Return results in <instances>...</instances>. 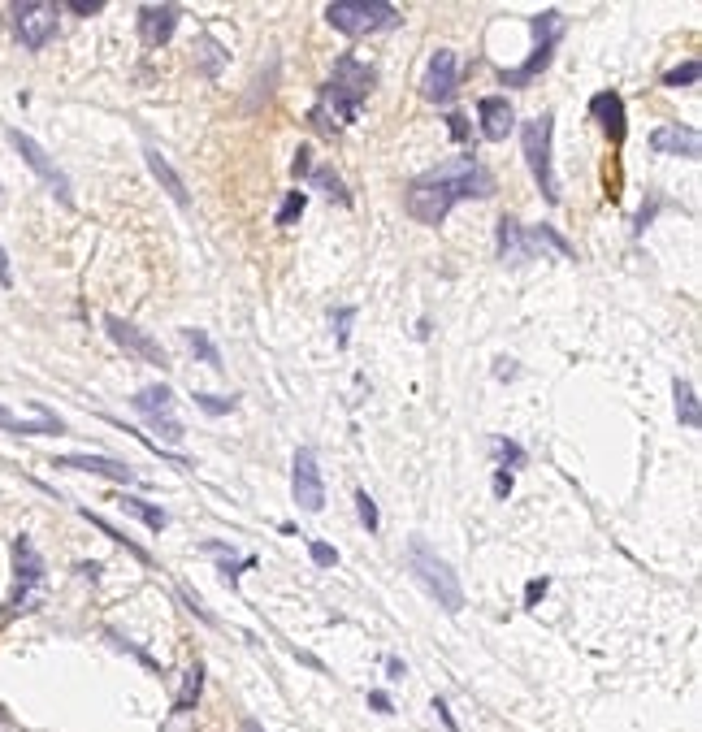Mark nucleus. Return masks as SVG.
I'll return each mask as SVG.
<instances>
[{
    "instance_id": "nucleus-1",
    "label": "nucleus",
    "mask_w": 702,
    "mask_h": 732,
    "mask_svg": "<svg viewBox=\"0 0 702 732\" xmlns=\"http://www.w3.org/2000/svg\"><path fill=\"white\" fill-rule=\"evenodd\" d=\"M490 195H494V178L486 174V165L477 156H460V161H447L421 178H412L403 204H408V213L416 221L442 226L460 200H490Z\"/></svg>"
},
{
    "instance_id": "nucleus-2",
    "label": "nucleus",
    "mask_w": 702,
    "mask_h": 732,
    "mask_svg": "<svg viewBox=\"0 0 702 732\" xmlns=\"http://www.w3.org/2000/svg\"><path fill=\"white\" fill-rule=\"evenodd\" d=\"M373 83H377L373 65H364L360 57H338L334 74L325 78V87H321V104L312 109V126L330 130V135L351 126L364 113V104H369Z\"/></svg>"
},
{
    "instance_id": "nucleus-3",
    "label": "nucleus",
    "mask_w": 702,
    "mask_h": 732,
    "mask_svg": "<svg viewBox=\"0 0 702 732\" xmlns=\"http://www.w3.org/2000/svg\"><path fill=\"white\" fill-rule=\"evenodd\" d=\"M408 568H412V577L421 581L447 611L464 607V585H460V577H455V568L447 564V559H438V551H429L421 538L408 546Z\"/></svg>"
},
{
    "instance_id": "nucleus-4",
    "label": "nucleus",
    "mask_w": 702,
    "mask_h": 732,
    "mask_svg": "<svg viewBox=\"0 0 702 732\" xmlns=\"http://www.w3.org/2000/svg\"><path fill=\"white\" fill-rule=\"evenodd\" d=\"M325 22L343 35H369L399 26V9L386 0H334V5H325Z\"/></svg>"
},
{
    "instance_id": "nucleus-5",
    "label": "nucleus",
    "mask_w": 702,
    "mask_h": 732,
    "mask_svg": "<svg viewBox=\"0 0 702 732\" xmlns=\"http://www.w3.org/2000/svg\"><path fill=\"white\" fill-rule=\"evenodd\" d=\"M551 126H555V117H551V113L525 126V156H529V169H533V178H538L542 195H546L551 204H559L555 169H551Z\"/></svg>"
},
{
    "instance_id": "nucleus-6",
    "label": "nucleus",
    "mask_w": 702,
    "mask_h": 732,
    "mask_svg": "<svg viewBox=\"0 0 702 732\" xmlns=\"http://www.w3.org/2000/svg\"><path fill=\"white\" fill-rule=\"evenodd\" d=\"M130 408H135L143 421L152 425V434H161L165 442H182V425L174 421V412H169V408H174V390H169V386H161V382L143 386L139 395L130 399Z\"/></svg>"
},
{
    "instance_id": "nucleus-7",
    "label": "nucleus",
    "mask_w": 702,
    "mask_h": 732,
    "mask_svg": "<svg viewBox=\"0 0 702 732\" xmlns=\"http://www.w3.org/2000/svg\"><path fill=\"white\" fill-rule=\"evenodd\" d=\"M104 330H109V338L122 351H130L135 360H143V364H152V369H169V351L161 347V343H152L148 334L139 330V325H130V321H122V317H104Z\"/></svg>"
},
{
    "instance_id": "nucleus-8",
    "label": "nucleus",
    "mask_w": 702,
    "mask_h": 732,
    "mask_svg": "<svg viewBox=\"0 0 702 732\" xmlns=\"http://www.w3.org/2000/svg\"><path fill=\"white\" fill-rule=\"evenodd\" d=\"M13 35H18L26 48H44L48 39L57 35V5H44V0L18 5L13 9Z\"/></svg>"
},
{
    "instance_id": "nucleus-9",
    "label": "nucleus",
    "mask_w": 702,
    "mask_h": 732,
    "mask_svg": "<svg viewBox=\"0 0 702 732\" xmlns=\"http://www.w3.org/2000/svg\"><path fill=\"white\" fill-rule=\"evenodd\" d=\"M291 494H295L299 512H321V507H325V486H321V468H317V451H312V447L295 451Z\"/></svg>"
},
{
    "instance_id": "nucleus-10",
    "label": "nucleus",
    "mask_w": 702,
    "mask_h": 732,
    "mask_svg": "<svg viewBox=\"0 0 702 732\" xmlns=\"http://www.w3.org/2000/svg\"><path fill=\"white\" fill-rule=\"evenodd\" d=\"M13 568H18V611H31L44 598V559L26 538L13 542Z\"/></svg>"
},
{
    "instance_id": "nucleus-11",
    "label": "nucleus",
    "mask_w": 702,
    "mask_h": 732,
    "mask_svg": "<svg viewBox=\"0 0 702 732\" xmlns=\"http://www.w3.org/2000/svg\"><path fill=\"white\" fill-rule=\"evenodd\" d=\"M9 143H13V148H18V152H22V161H26V165H31V169H35V174H39V178H44V182H48V187H52V191H57V200H61V204H74V195H70V178H65V174H61V169H57V165H52V156H48L44 148H39V143H35L31 135H22V130H9Z\"/></svg>"
},
{
    "instance_id": "nucleus-12",
    "label": "nucleus",
    "mask_w": 702,
    "mask_h": 732,
    "mask_svg": "<svg viewBox=\"0 0 702 732\" xmlns=\"http://www.w3.org/2000/svg\"><path fill=\"white\" fill-rule=\"evenodd\" d=\"M455 87H460V57H455V52H447V48H438L434 57H429L421 96L434 100V104H447L455 96Z\"/></svg>"
},
{
    "instance_id": "nucleus-13",
    "label": "nucleus",
    "mask_w": 702,
    "mask_h": 732,
    "mask_svg": "<svg viewBox=\"0 0 702 732\" xmlns=\"http://www.w3.org/2000/svg\"><path fill=\"white\" fill-rule=\"evenodd\" d=\"M533 31H538V48H533V57H529V65L525 70H512V74H503L507 83H529L538 70H546V61H551V48H555V39H559V31H564V18L559 13H542L538 22H533Z\"/></svg>"
},
{
    "instance_id": "nucleus-14",
    "label": "nucleus",
    "mask_w": 702,
    "mask_h": 732,
    "mask_svg": "<svg viewBox=\"0 0 702 732\" xmlns=\"http://www.w3.org/2000/svg\"><path fill=\"white\" fill-rule=\"evenodd\" d=\"M174 26H178V5H143L139 9V35L148 48H161L174 39Z\"/></svg>"
},
{
    "instance_id": "nucleus-15",
    "label": "nucleus",
    "mask_w": 702,
    "mask_h": 732,
    "mask_svg": "<svg viewBox=\"0 0 702 732\" xmlns=\"http://www.w3.org/2000/svg\"><path fill=\"white\" fill-rule=\"evenodd\" d=\"M499 256H503V265H529L533 256H538V247H533V239H529V230L520 226L516 217H503L499 221Z\"/></svg>"
},
{
    "instance_id": "nucleus-16",
    "label": "nucleus",
    "mask_w": 702,
    "mask_h": 732,
    "mask_svg": "<svg viewBox=\"0 0 702 732\" xmlns=\"http://www.w3.org/2000/svg\"><path fill=\"white\" fill-rule=\"evenodd\" d=\"M650 148L668 152V156H689V161H698L702 139H698L694 126H659L655 135H650Z\"/></svg>"
},
{
    "instance_id": "nucleus-17",
    "label": "nucleus",
    "mask_w": 702,
    "mask_h": 732,
    "mask_svg": "<svg viewBox=\"0 0 702 732\" xmlns=\"http://www.w3.org/2000/svg\"><path fill=\"white\" fill-rule=\"evenodd\" d=\"M57 464L61 468H78V473H96L104 481H117V486H130V481H135V468L117 464V460H104V455H61Z\"/></svg>"
},
{
    "instance_id": "nucleus-18",
    "label": "nucleus",
    "mask_w": 702,
    "mask_h": 732,
    "mask_svg": "<svg viewBox=\"0 0 702 732\" xmlns=\"http://www.w3.org/2000/svg\"><path fill=\"white\" fill-rule=\"evenodd\" d=\"M291 169H295V178H312L321 191H330L338 204H351V191H347V182L338 178L334 169H325V165H312V152H308V148H299V152H295V165H291Z\"/></svg>"
},
{
    "instance_id": "nucleus-19",
    "label": "nucleus",
    "mask_w": 702,
    "mask_h": 732,
    "mask_svg": "<svg viewBox=\"0 0 702 732\" xmlns=\"http://www.w3.org/2000/svg\"><path fill=\"white\" fill-rule=\"evenodd\" d=\"M477 117H481V135L486 139H507V130L516 126V113H512V104L507 100H499V96H486L477 104Z\"/></svg>"
},
{
    "instance_id": "nucleus-20",
    "label": "nucleus",
    "mask_w": 702,
    "mask_h": 732,
    "mask_svg": "<svg viewBox=\"0 0 702 732\" xmlns=\"http://www.w3.org/2000/svg\"><path fill=\"white\" fill-rule=\"evenodd\" d=\"M148 169H152V178H156V182H161V187L169 191V200H174L178 208H187V204H191V191H187V182H182V178L174 174V165H169V161H165V156L156 152V148H148Z\"/></svg>"
},
{
    "instance_id": "nucleus-21",
    "label": "nucleus",
    "mask_w": 702,
    "mask_h": 732,
    "mask_svg": "<svg viewBox=\"0 0 702 732\" xmlns=\"http://www.w3.org/2000/svg\"><path fill=\"white\" fill-rule=\"evenodd\" d=\"M590 113L607 126V135H611V139H624V100L616 96V91H603V96H594Z\"/></svg>"
},
{
    "instance_id": "nucleus-22",
    "label": "nucleus",
    "mask_w": 702,
    "mask_h": 732,
    "mask_svg": "<svg viewBox=\"0 0 702 732\" xmlns=\"http://www.w3.org/2000/svg\"><path fill=\"white\" fill-rule=\"evenodd\" d=\"M672 399H676V416H681V425L698 429V425H702V412H698V395H694V386H689L685 377H676V382H672Z\"/></svg>"
},
{
    "instance_id": "nucleus-23",
    "label": "nucleus",
    "mask_w": 702,
    "mask_h": 732,
    "mask_svg": "<svg viewBox=\"0 0 702 732\" xmlns=\"http://www.w3.org/2000/svg\"><path fill=\"white\" fill-rule=\"evenodd\" d=\"M117 507H122V512H130L135 520H143V525H148L152 533H161V529L169 525V516L161 512V507H152V503H143V499H122Z\"/></svg>"
},
{
    "instance_id": "nucleus-24",
    "label": "nucleus",
    "mask_w": 702,
    "mask_h": 732,
    "mask_svg": "<svg viewBox=\"0 0 702 732\" xmlns=\"http://www.w3.org/2000/svg\"><path fill=\"white\" fill-rule=\"evenodd\" d=\"M182 338H187L191 356H200L204 364H213V369H221V356H217V347L208 343V334H204V330H182Z\"/></svg>"
},
{
    "instance_id": "nucleus-25",
    "label": "nucleus",
    "mask_w": 702,
    "mask_h": 732,
    "mask_svg": "<svg viewBox=\"0 0 702 732\" xmlns=\"http://www.w3.org/2000/svg\"><path fill=\"white\" fill-rule=\"evenodd\" d=\"M200 57H204V61H200V65H204V74H217V70H221V61H230V52L221 48L213 35H204V39H200Z\"/></svg>"
},
{
    "instance_id": "nucleus-26",
    "label": "nucleus",
    "mask_w": 702,
    "mask_h": 732,
    "mask_svg": "<svg viewBox=\"0 0 702 732\" xmlns=\"http://www.w3.org/2000/svg\"><path fill=\"white\" fill-rule=\"evenodd\" d=\"M529 239H533V247H538V252H542V247H555L559 256H577L564 239H559V230H555V226H538V230H529Z\"/></svg>"
},
{
    "instance_id": "nucleus-27",
    "label": "nucleus",
    "mask_w": 702,
    "mask_h": 732,
    "mask_svg": "<svg viewBox=\"0 0 702 732\" xmlns=\"http://www.w3.org/2000/svg\"><path fill=\"white\" fill-rule=\"evenodd\" d=\"M191 399H195V408H204L208 416H226V412H234V403H239L234 395L226 399V395H204V390H195Z\"/></svg>"
},
{
    "instance_id": "nucleus-28",
    "label": "nucleus",
    "mask_w": 702,
    "mask_h": 732,
    "mask_svg": "<svg viewBox=\"0 0 702 732\" xmlns=\"http://www.w3.org/2000/svg\"><path fill=\"white\" fill-rule=\"evenodd\" d=\"M304 208H308V195L304 191H291L282 200V208H278V226H291L295 217H304Z\"/></svg>"
},
{
    "instance_id": "nucleus-29",
    "label": "nucleus",
    "mask_w": 702,
    "mask_h": 732,
    "mask_svg": "<svg viewBox=\"0 0 702 732\" xmlns=\"http://www.w3.org/2000/svg\"><path fill=\"white\" fill-rule=\"evenodd\" d=\"M685 83H698V61H685L663 74V87H685Z\"/></svg>"
},
{
    "instance_id": "nucleus-30",
    "label": "nucleus",
    "mask_w": 702,
    "mask_h": 732,
    "mask_svg": "<svg viewBox=\"0 0 702 732\" xmlns=\"http://www.w3.org/2000/svg\"><path fill=\"white\" fill-rule=\"evenodd\" d=\"M356 512H360V525L373 533V529H377V503H373L364 490H356Z\"/></svg>"
},
{
    "instance_id": "nucleus-31",
    "label": "nucleus",
    "mask_w": 702,
    "mask_h": 732,
    "mask_svg": "<svg viewBox=\"0 0 702 732\" xmlns=\"http://www.w3.org/2000/svg\"><path fill=\"white\" fill-rule=\"evenodd\" d=\"M195 698H200V668L187 672V689H182V698H178V711H191Z\"/></svg>"
},
{
    "instance_id": "nucleus-32",
    "label": "nucleus",
    "mask_w": 702,
    "mask_h": 732,
    "mask_svg": "<svg viewBox=\"0 0 702 732\" xmlns=\"http://www.w3.org/2000/svg\"><path fill=\"white\" fill-rule=\"evenodd\" d=\"M308 551H312V559H317V564H321V568H330V564H338V551H334V546H325V542H312V546H308Z\"/></svg>"
},
{
    "instance_id": "nucleus-33",
    "label": "nucleus",
    "mask_w": 702,
    "mask_h": 732,
    "mask_svg": "<svg viewBox=\"0 0 702 732\" xmlns=\"http://www.w3.org/2000/svg\"><path fill=\"white\" fill-rule=\"evenodd\" d=\"M161 732H195V724H191V715H187V711H174V720H169Z\"/></svg>"
},
{
    "instance_id": "nucleus-34",
    "label": "nucleus",
    "mask_w": 702,
    "mask_h": 732,
    "mask_svg": "<svg viewBox=\"0 0 702 732\" xmlns=\"http://www.w3.org/2000/svg\"><path fill=\"white\" fill-rule=\"evenodd\" d=\"M494 494H512V473H507V468H499V473H494Z\"/></svg>"
},
{
    "instance_id": "nucleus-35",
    "label": "nucleus",
    "mask_w": 702,
    "mask_h": 732,
    "mask_svg": "<svg viewBox=\"0 0 702 732\" xmlns=\"http://www.w3.org/2000/svg\"><path fill=\"white\" fill-rule=\"evenodd\" d=\"M351 317H356V308H343V312H338V343H347V325H351Z\"/></svg>"
},
{
    "instance_id": "nucleus-36",
    "label": "nucleus",
    "mask_w": 702,
    "mask_h": 732,
    "mask_svg": "<svg viewBox=\"0 0 702 732\" xmlns=\"http://www.w3.org/2000/svg\"><path fill=\"white\" fill-rule=\"evenodd\" d=\"M447 126H451V135H455V139H468V122H464L460 113H451V122H447Z\"/></svg>"
},
{
    "instance_id": "nucleus-37",
    "label": "nucleus",
    "mask_w": 702,
    "mask_h": 732,
    "mask_svg": "<svg viewBox=\"0 0 702 732\" xmlns=\"http://www.w3.org/2000/svg\"><path fill=\"white\" fill-rule=\"evenodd\" d=\"M499 455H503V460H512V464H525V455H520V447H507L503 438H499Z\"/></svg>"
},
{
    "instance_id": "nucleus-38",
    "label": "nucleus",
    "mask_w": 702,
    "mask_h": 732,
    "mask_svg": "<svg viewBox=\"0 0 702 732\" xmlns=\"http://www.w3.org/2000/svg\"><path fill=\"white\" fill-rule=\"evenodd\" d=\"M542 594H546V581H533V585H529V590H525V603L533 607V603H538V598H542Z\"/></svg>"
},
{
    "instance_id": "nucleus-39",
    "label": "nucleus",
    "mask_w": 702,
    "mask_h": 732,
    "mask_svg": "<svg viewBox=\"0 0 702 732\" xmlns=\"http://www.w3.org/2000/svg\"><path fill=\"white\" fill-rule=\"evenodd\" d=\"M13 282V273H9V252L0 247V286H9Z\"/></svg>"
},
{
    "instance_id": "nucleus-40",
    "label": "nucleus",
    "mask_w": 702,
    "mask_h": 732,
    "mask_svg": "<svg viewBox=\"0 0 702 732\" xmlns=\"http://www.w3.org/2000/svg\"><path fill=\"white\" fill-rule=\"evenodd\" d=\"M78 18H91V13H100V0H91V5H70Z\"/></svg>"
},
{
    "instance_id": "nucleus-41",
    "label": "nucleus",
    "mask_w": 702,
    "mask_h": 732,
    "mask_svg": "<svg viewBox=\"0 0 702 732\" xmlns=\"http://www.w3.org/2000/svg\"><path fill=\"white\" fill-rule=\"evenodd\" d=\"M0 732H13V724L5 720V711H0Z\"/></svg>"
}]
</instances>
